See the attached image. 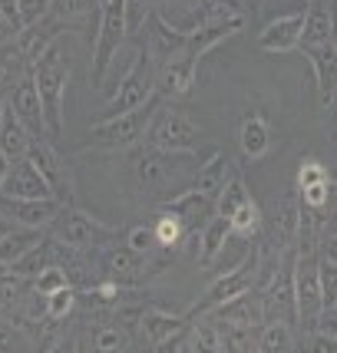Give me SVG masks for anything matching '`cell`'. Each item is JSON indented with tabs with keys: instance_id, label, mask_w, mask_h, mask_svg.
<instances>
[{
	"instance_id": "f907efd6",
	"label": "cell",
	"mask_w": 337,
	"mask_h": 353,
	"mask_svg": "<svg viewBox=\"0 0 337 353\" xmlns=\"http://www.w3.org/2000/svg\"><path fill=\"white\" fill-rule=\"evenodd\" d=\"M7 225H10V221H3V218H0V234H3V231H7Z\"/></svg>"
},
{
	"instance_id": "83f0119b",
	"label": "cell",
	"mask_w": 337,
	"mask_h": 353,
	"mask_svg": "<svg viewBox=\"0 0 337 353\" xmlns=\"http://www.w3.org/2000/svg\"><path fill=\"white\" fill-rule=\"evenodd\" d=\"M109 271H113V281H136L142 271H146V254H139V251H133L129 245L123 248H113L109 251Z\"/></svg>"
},
{
	"instance_id": "44dd1931",
	"label": "cell",
	"mask_w": 337,
	"mask_h": 353,
	"mask_svg": "<svg viewBox=\"0 0 337 353\" xmlns=\"http://www.w3.org/2000/svg\"><path fill=\"white\" fill-rule=\"evenodd\" d=\"M334 40V17L327 0H314L305 10V30H301V50H314Z\"/></svg>"
},
{
	"instance_id": "9c48e42d",
	"label": "cell",
	"mask_w": 337,
	"mask_h": 353,
	"mask_svg": "<svg viewBox=\"0 0 337 353\" xmlns=\"http://www.w3.org/2000/svg\"><path fill=\"white\" fill-rule=\"evenodd\" d=\"M60 199H7L0 195V218L23 228H50L53 218L60 215Z\"/></svg>"
},
{
	"instance_id": "4fadbf2b",
	"label": "cell",
	"mask_w": 337,
	"mask_h": 353,
	"mask_svg": "<svg viewBox=\"0 0 337 353\" xmlns=\"http://www.w3.org/2000/svg\"><path fill=\"white\" fill-rule=\"evenodd\" d=\"M301 30H305V10L275 17L258 33V50H264V53H291V50L301 46Z\"/></svg>"
},
{
	"instance_id": "8992f818",
	"label": "cell",
	"mask_w": 337,
	"mask_h": 353,
	"mask_svg": "<svg viewBox=\"0 0 337 353\" xmlns=\"http://www.w3.org/2000/svg\"><path fill=\"white\" fill-rule=\"evenodd\" d=\"M294 297H298V327L314 330V317L324 307L318 251H294Z\"/></svg>"
},
{
	"instance_id": "4316f807",
	"label": "cell",
	"mask_w": 337,
	"mask_h": 353,
	"mask_svg": "<svg viewBox=\"0 0 337 353\" xmlns=\"http://www.w3.org/2000/svg\"><path fill=\"white\" fill-rule=\"evenodd\" d=\"M225 179H229V159H225V152H212L209 159H205V165L199 169L192 188H195V192H205V195H212L215 199L218 188L225 185Z\"/></svg>"
},
{
	"instance_id": "52a82bcc",
	"label": "cell",
	"mask_w": 337,
	"mask_h": 353,
	"mask_svg": "<svg viewBox=\"0 0 337 353\" xmlns=\"http://www.w3.org/2000/svg\"><path fill=\"white\" fill-rule=\"evenodd\" d=\"M155 83H159V79H155V73H153L149 53L139 50V57H136V63H133V70H129V77H126L123 83H119V90L106 99L103 119H109V116H123V112H133V109L146 106V103L153 99Z\"/></svg>"
},
{
	"instance_id": "ee69618b",
	"label": "cell",
	"mask_w": 337,
	"mask_h": 353,
	"mask_svg": "<svg viewBox=\"0 0 337 353\" xmlns=\"http://www.w3.org/2000/svg\"><path fill=\"white\" fill-rule=\"evenodd\" d=\"M301 201L311 205V208H324L331 201V182H318L311 188H301Z\"/></svg>"
},
{
	"instance_id": "8fae6325",
	"label": "cell",
	"mask_w": 337,
	"mask_h": 353,
	"mask_svg": "<svg viewBox=\"0 0 337 353\" xmlns=\"http://www.w3.org/2000/svg\"><path fill=\"white\" fill-rule=\"evenodd\" d=\"M0 195L7 199H57L53 185L44 179V172L33 165L30 159L10 162V169L0 182Z\"/></svg>"
},
{
	"instance_id": "7a4b0ae2",
	"label": "cell",
	"mask_w": 337,
	"mask_h": 353,
	"mask_svg": "<svg viewBox=\"0 0 337 353\" xmlns=\"http://www.w3.org/2000/svg\"><path fill=\"white\" fill-rule=\"evenodd\" d=\"M33 79H37V90L44 99V116H46V129L50 139H57L63 132V99H66V79L70 70L60 57V46L57 40L46 46V53L33 63Z\"/></svg>"
},
{
	"instance_id": "f5cc1de1",
	"label": "cell",
	"mask_w": 337,
	"mask_h": 353,
	"mask_svg": "<svg viewBox=\"0 0 337 353\" xmlns=\"http://www.w3.org/2000/svg\"><path fill=\"white\" fill-rule=\"evenodd\" d=\"M99 3H103V0H99Z\"/></svg>"
},
{
	"instance_id": "7c38bea8",
	"label": "cell",
	"mask_w": 337,
	"mask_h": 353,
	"mask_svg": "<svg viewBox=\"0 0 337 353\" xmlns=\"http://www.w3.org/2000/svg\"><path fill=\"white\" fill-rule=\"evenodd\" d=\"M264 321H288L291 327H298V297H294V258L291 264L275 274V281L264 288Z\"/></svg>"
},
{
	"instance_id": "ffe728a7",
	"label": "cell",
	"mask_w": 337,
	"mask_h": 353,
	"mask_svg": "<svg viewBox=\"0 0 337 353\" xmlns=\"http://www.w3.org/2000/svg\"><path fill=\"white\" fill-rule=\"evenodd\" d=\"M60 30H63L60 20L44 17V20H37V23H30V27H23V30L17 33V37H20V40H17V50H20V57L27 60V66H33V63L44 57L46 46L57 40V33Z\"/></svg>"
},
{
	"instance_id": "ac0fdd59",
	"label": "cell",
	"mask_w": 337,
	"mask_h": 353,
	"mask_svg": "<svg viewBox=\"0 0 337 353\" xmlns=\"http://www.w3.org/2000/svg\"><path fill=\"white\" fill-rule=\"evenodd\" d=\"M159 208H162V212H175V215L192 228V225H205V221L215 215V199L212 195H205V192L189 188V192H182V195L162 199L159 201Z\"/></svg>"
},
{
	"instance_id": "5bb4252c",
	"label": "cell",
	"mask_w": 337,
	"mask_h": 353,
	"mask_svg": "<svg viewBox=\"0 0 337 353\" xmlns=\"http://www.w3.org/2000/svg\"><path fill=\"white\" fill-rule=\"evenodd\" d=\"M195 63L199 57L185 46L182 53H175L172 60H166L162 66H155L159 70V90L166 92V96H185V92L192 90V83H195Z\"/></svg>"
},
{
	"instance_id": "74e56055",
	"label": "cell",
	"mask_w": 337,
	"mask_h": 353,
	"mask_svg": "<svg viewBox=\"0 0 337 353\" xmlns=\"http://www.w3.org/2000/svg\"><path fill=\"white\" fill-rule=\"evenodd\" d=\"M66 284H70V274H66L63 264H50V268H44L40 274L33 277V291L46 294V297L53 291H60V288H66Z\"/></svg>"
},
{
	"instance_id": "30bf717a",
	"label": "cell",
	"mask_w": 337,
	"mask_h": 353,
	"mask_svg": "<svg viewBox=\"0 0 337 353\" xmlns=\"http://www.w3.org/2000/svg\"><path fill=\"white\" fill-rule=\"evenodd\" d=\"M10 106H14V112L20 116V123L33 132V139L50 136L46 116H44V99H40L37 79H33V66L14 83V90H10Z\"/></svg>"
},
{
	"instance_id": "681fc988",
	"label": "cell",
	"mask_w": 337,
	"mask_h": 353,
	"mask_svg": "<svg viewBox=\"0 0 337 353\" xmlns=\"http://www.w3.org/2000/svg\"><path fill=\"white\" fill-rule=\"evenodd\" d=\"M3 79H7V63H3V57H0V86H3Z\"/></svg>"
},
{
	"instance_id": "9a60e30c",
	"label": "cell",
	"mask_w": 337,
	"mask_h": 353,
	"mask_svg": "<svg viewBox=\"0 0 337 353\" xmlns=\"http://www.w3.org/2000/svg\"><path fill=\"white\" fill-rule=\"evenodd\" d=\"M205 317H212L215 323L258 327V323L264 321V304H261V297L255 301V291H245V294H238V297H231V301H225V304L212 307Z\"/></svg>"
},
{
	"instance_id": "e0dca14e",
	"label": "cell",
	"mask_w": 337,
	"mask_h": 353,
	"mask_svg": "<svg viewBox=\"0 0 337 353\" xmlns=\"http://www.w3.org/2000/svg\"><path fill=\"white\" fill-rule=\"evenodd\" d=\"M185 321L189 317H179V314H168L162 307H149L142 310V317H139V334L146 337V343H153V347H166L172 337H179L185 330Z\"/></svg>"
},
{
	"instance_id": "f546056e",
	"label": "cell",
	"mask_w": 337,
	"mask_h": 353,
	"mask_svg": "<svg viewBox=\"0 0 337 353\" xmlns=\"http://www.w3.org/2000/svg\"><path fill=\"white\" fill-rule=\"evenodd\" d=\"M248 199H251V195H248V185L242 182V179H225V185H222L218 195H215V215L231 218Z\"/></svg>"
},
{
	"instance_id": "7402d4cb",
	"label": "cell",
	"mask_w": 337,
	"mask_h": 353,
	"mask_svg": "<svg viewBox=\"0 0 337 353\" xmlns=\"http://www.w3.org/2000/svg\"><path fill=\"white\" fill-rule=\"evenodd\" d=\"M30 142H33V132L20 123L14 106L7 103L3 119H0V152L7 155L10 162H20V159H27V152H30Z\"/></svg>"
},
{
	"instance_id": "ab89813d",
	"label": "cell",
	"mask_w": 337,
	"mask_h": 353,
	"mask_svg": "<svg viewBox=\"0 0 337 353\" xmlns=\"http://www.w3.org/2000/svg\"><path fill=\"white\" fill-rule=\"evenodd\" d=\"M126 245L133 248V251H139V254H153L155 248H159V241H155V228H149V225L129 228L126 231Z\"/></svg>"
},
{
	"instance_id": "7dc6e473",
	"label": "cell",
	"mask_w": 337,
	"mask_h": 353,
	"mask_svg": "<svg viewBox=\"0 0 337 353\" xmlns=\"http://www.w3.org/2000/svg\"><path fill=\"white\" fill-rule=\"evenodd\" d=\"M7 103H10V90H3V86H0V119H3V109H7Z\"/></svg>"
},
{
	"instance_id": "1f68e13d",
	"label": "cell",
	"mask_w": 337,
	"mask_h": 353,
	"mask_svg": "<svg viewBox=\"0 0 337 353\" xmlns=\"http://www.w3.org/2000/svg\"><path fill=\"white\" fill-rule=\"evenodd\" d=\"M261 221H264V218H261V208L248 199L245 205L231 215V234H235V238H245V241H251V238L261 231Z\"/></svg>"
},
{
	"instance_id": "b9f144b4",
	"label": "cell",
	"mask_w": 337,
	"mask_h": 353,
	"mask_svg": "<svg viewBox=\"0 0 337 353\" xmlns=\"http://www.w3.org/2000/svg\"><path fill=\"white\" fill-rule=\"evenodd\" d=\"M93 347L99 353H109V350H119L126 347V334L119 327H99L96 334H93Z\"/></svg>"
},
{
	"instance_id": "3957f363",
	"label": "cell",
	"mask_w": 337,
	"mask_h": 353,
	"mask_svg": "<svg viewBox=\"0 0 337 353\" xmlns=\"http://www.w3.org/2000/svg\"><path fill=\"white\" fill-rule=\"evenodd\" d=\"M146 136H149V149H159L166 155H192L199 152L202 145V132L199 125L189 119V112H179V109L168 106L155 109Z\"/></svg>"
},
{
	"instance_id": "c3c4849f",
	"label": "cell",
	"mask_w": 337,
	"mask_h": 353,
	"mask_svg": "<svg viewBox=\"0 0 337 353\" xmlns=\"http://www.w3.org/2000/svg\"><path fill=\"white\" fill-rule=\"evenodd\" d=\"M331 3V17H334V46H337V0H327Z\"/></svg>"
},
{
	"instance_id": "484cf974",
	"label": "cell",
	"mask_w": 337,
	"mask_h": 353,
	"mask_svg": "<svg viewBox=\"0 0 337 353\" xmlns=\"http://www.w3.org/2000/svg\"><path fill=\"white\" fill-rule=\"evenodd\" d=\"M238 142H242V152L245 159H261V155L271 149V125L264 123L261 116H248L242 123V132H238Z\"/></svg>"
},
{
	"instance_id": "4dcf8cb0",
	"label": "cell",
	"mask_w": 337,
	"mask_h": 353,
	"mask_svg": "<svg viewBox=\"0 0 337 353\" xmlns=\"http://www.w3.org/2000/svg\"><path fill=\"white\" fill-rule=\"evenodd\" d=\"M123 297V284L119 281H103V284H93L86 291H79V304L86 310H106Z\"/></svg>"
},
{
	"instance_id": "5b68a950",
	"label": "cell",
	"mask_w": 337,
	"mask_h": 353,
	"mask_svg": "<svg viewBox=\"0 0 337 353\" xmlns=\"http://www.w3.org/2000/svg\"><path fill=\"white\" fill-rule=\"evenodd\" d=\"M155 116V103L149 99L146 106L133 109V112H123V116H109V119H99L93 125L90 142L93 145H106V149H126V145H136L139 139L146 136V129Z\"/></svg>"
},
{
	"instance_id": "836d02e7",
	"label": "cell",
	"mask_w": 337,
	"mask_h": 353,
	"mask_svg": "<svg viewBox=\"0 0 337 353\" xmlns=\"http://www.w3.org/2000/svg\"><path fill=\"white\" fill-rule=\"evenodd\" d=\"M79 304V291L73 284H66L60 291H53L46 297V321H63L66 314H73V307Z\"/></svg>"
},
{
	"instance_id": "cb8c5ba5",
	"label": "cell",
	"mask_w": 337,
	"mask_h": 353,
	"mask_svg": "<svg viewBox=\"0 0 337 353\" xmlns=\"http://www.w3.org/2000/svg\"><path fill=\"white\" fill-rule=\"evenodd\" d=\"M231 238V218L225 215H212L205 221V228H202V251H199V264L202 268H209L215 264V258L222 254V248L229 245Z\"/></svg>"
},
{
	"instance_id": "7bdbcfd3",
	"label": "cell",
	"mask_w": 337,
	"mask_h": 353,
	"mask_svg": "<svg viewBox=\"0 0 337 353\" xmlns=\"http://www.w3.org/2000/svg\"><path fill=\"white\" fill-rule=\"evenodd\" d=\"M20 3V17H23V27H30L37 20L50 17V0H17Z\"/></svg>"
},
{
	"instance_id": "ba28073f",
	"label": "cell",
	"mask_w": 337,
	"mask_h": 353,
	"mask_svg": "<svg viewBox=\"0 0 337 353\" xmlns=\"http://www.w3.org/2000/svg\"><path fill=\"white\" fill-rule=\"evenodd\" d=\"M53 238L63 241L66 248H77V251H86V248H103L116 238V231H109L106 225H99L96 218H90L86 212H77V208H60V215L53 218Z\"/></svg>"
},
{
	"instance_id": "6da1fadb",
	"label": "cell",
	"mask_w": 337,
	"mask_h": 353,
	"mask_svg": "<svg viewBox=\"0 0 337 353\" xmlns=\"http://www.w3.org/2000/svg\"><path fill=\"white\" fill-rule=\"evenodd\" d=\"M129 0H103L99 3V30H96V46H93V86L99 90L106 83L109 63L123 50L129 37Z\"/></svg>"
},
{
	"instance_id": "f6af8a7d",
	"label": "cell",
	"mask_w": 337,
	"mask_h": 353,
	"mask_svg": "<svg viewBox=\"0 0 337 353\" xmlns=\"http://www.w3.org/2000/svg\"><path fill=\"white\" fill-rule=\"evenodd\" d=\"M0 14L10 20V27H14L17 33L23 30V17H20V3H17V0H0Z\"/></svg>"
},
{
	"instance_id": "603a6c76",
	"label": "cell",
	"mask_w": 337,
	"mask_h": 353,
	"mask_svg": "<svg viewBox=\"0 0 337 353\" xmlns=\"http://www.w3.org/2000/svg\"><path fill=\"white\" fill-rule=\"evenodd\" d=\"M44 241V228H23V225H17V228H7L0 234V268H14L27 251Z\"/></svg>"
},
{
	"instance_id": "d6a6232c",
	"label": "cell",
	"mask_w": 337,
	"mask_h": 353,
	"mask_svg": "<svg viewBox=\"0 0 337 353\" xmlns=\"http://www.w3.org/2000/svg\"><path fill=\"white\" fill-rule=\"evenodd\" d=\"M153 228H155V241H159V248L182 245V238L189 234V225H185V221L175 215V212H166V215L159 218Z\"/></svg>"
},
{
	"instance_id": "277c9868",
	"label": "cell",
	"mask_w": 337,
	"mask_h": 353,
	"mask_svg": "<svg viewBox=\"0 0 337 353\" xmlns=\"http://www.w3.org/2000/svg\"><path fill=\"white\" fill-rule=\"evenodd\" d=\"M258 264H261V251L251 245V248H248V254L235 264L231 271L218 274L212 284L205 288V294L199 297V304L189 310V321H195V317H202V314H209L212 307L225 304V301L238 297V294L255 291V284H258Z\"/></svg>"
},
{
	"instance_id": "d4e9b609",
	"label": "cell",
	"mask_w": 337,
	"mask_h": 353,
	"mask_svg": "<svg viewBox=\"0 0 337 353\" xmlns=\"http://www.w3.org/2000/svg\"><path fill=\"white\" fill-rule=\"evenodd\" d=\"M271 228H275L278 241H288L294 245V238H298V221H301V201L294 199H275L271 201Z\"/></svg>"
},
{
	"instance_id": "d6986e66",
	"label": "cell",
	"mask_w": 337,
	"mask_h": 353,
	"mask_svg": "<svg viewBox=\"0 0 337 353\" xmlns=\"http://www.w3.org/2000/svg\"><path fill=\"white\" fill-rule=\"evenodd\" d=\"M27 159H30L33 165L44 172V179L53 185L57 199H66V192H70V182H66V169H63V162H60V155H57V149L50 145V136L33 139Z\"/></svg>"
},
{
	"instance_id": "816d5d0a",
	"label": "cell",
	"mask_w": 337,
	"mask_h": 353,
	"mask_svg": "<svg viewBox=\"0 0 337 353\" xmlns=\"http://www.w3.org/2000/svg\"><path fill=\"white\" fill-rule=\"evenodd\" d=\"M307 3H314V0H307Z\"/></svg>"
},
{
	"instance_id": "f1b7e54d",
	"label": "cell",
	"mask_w": 337,
	"mask_h": 353,
	"mask_svg": "<svg viewBox=\"0 0 337 353\" xmlns=\"http://www.w3.org/2000/svg\"><path fill=\"white\" fill-rule=\"evenodd\" d=\"M291 323L288 321H268L258 334V350L261 353H288L294 350V337H291Z\"/></svg>"
},
{
	"instance_id": "e575fe53",
	"label": "cell",
	"mask_w": 337,
	"mask_h": 353,
	"mask_svg": "<svg viewBox=\"0 0 337 353\" xmlns=\"http://www.w3.org/2000/svg\"><path fill=\"white\" fill-rule=\"evenodd\" d=\"M93 7H99V0H50V10L60 23H73L93 14Z\"/></svg>"
},
{
	"instance_id": "bcb514c9",
	"label": "cell",
	"mask_w": 337,
	"mask_h": 353,
	"mask_svg": "<svg viewBox=\"0 0 337 353\" xmlns=\"http://www.w3.org/2000/svg\"><path fill=\"white\" fill-rule=\"evenodd\" d=\"M10 33H17V30L10 27V20H7V17L0 14V40H3V37H10Z\"/></svg>"
},
{
	"instance_id": "2e32d148",
	"label": "cell",
	"mask_w": 337,
	"mask_h": 353,
	"mask_svg": "<svg viewBox=\"0 0 337 353\" xmlns=\"http://www.w3.org/2000/svg\"><path fill=\"white\" fill-rule=\"evenodd\" d=\"M305 57L311 60V73H314V83H318V96H321L324 106L334 103V90H337V46L334 40L324 46H314V50H305Z\"/></svg>"
},
{
	"instance_id": "8d00e7d4",
	"label": "cell",
	"mask_w": 337,
	"mask_h": 353,
	"mask_svg": "<svg viewBox=\"0 0 337 353\" xmlns=\"http://www.w3.org/2000/svg\"><path fill=\"white\" fill-rule=\"evenodd\" d=\"M23 281L27 277H20L17 271L10 268H0V310H10L23 297Z\"/></svg>"
},
{
	"instance_id": "d590c367",
	"label": "cell",
	"mask_w": 337,
	"mask_h": 353,
	"mask_svg": "<svg viewBox=\"0 0 337 353\" xmlns=\"http://www.w3.org/2000/svg\"><path fill=\"white\" fill-rule=\"evenodd\" d=\"M185 347H192V350H222V334H218V327L205 317V321H199V327H192Z\"/></svg>"
},
{
	"instance_id": "60d3db41",
	"label": "cell",
	"mask_w": 337,
	"mask_h": 353,
	"mask_svg": "<svg viewBox=\"0 0 337 353\" xmlns=\"http://www.w3.org/2000/svg\"><path fill=\"white\" fill-rule=\"evenodd\" d=\"M318 182H331L327 169H324L321 162H314V159H305L301 169H298V192H301V188H311V185H318Z\"/></svg>"
},
{
	"instance_id": "f35d334b",
	"label": "cell",
	"mask_w": 337,
	"mask_h": 353,
	"mask_svg": "<svg viewBox=\"0 0 337 353\" xmlns=\"http://www.w3.org/2000/svg\"><path fill=\"white\" fill-rule=\"evenodd\" d=\"M318 271H321L324 304H337V261L318 251Z\"/></svg>"
}]
</instances>
